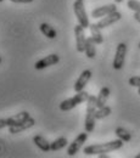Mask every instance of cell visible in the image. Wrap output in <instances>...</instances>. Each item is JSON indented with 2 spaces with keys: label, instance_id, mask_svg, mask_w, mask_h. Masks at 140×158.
<instances>
[{
  "label": "cell",
  "instance_id": "2",
  "mask_svg": "<svg viewBox=\"0 0 140 158\" xmlns=\"http://www.w3.org/2000/svg\"><path fill=\"white\" fill-rule=\"evenodd\" d=\"M98 110L96 106V96L94 95H89V98L87 100V114H85V123H84V128L85 131L91 133L95 128V112Z\"/></svg>",
  "mask_w": 140,
  "mask_h": 158
},
{
  "label": "cell",
  "instance_id": "29",
  "mask_svg": "<svg viewBox=\"0 0 140 158\" xmlns=\"http://www.w3.org/2000/svg\"><path fill=\"white\" fill-rule=\"evenodd\" d=\"M138 94L140 95V88H138Z\"/></svg>",
  "mask_w": 140,
  "mask_h": 158
},
{
  "label": "cell",
  "instance_id": "15",
  "mask_svg": "<svg viewBox=\"0 0 140 158\" xmlns=\"http://www.w3.org/2000/svg\"><path fill=\"white\" fill-rule=\"evenodd\" d=\"M89 31H90V37L94 39V41L96 44H102L104 43V37L101 34V29L98 27L96 23H90Z\"/></svg>",
  "mask_w": 140,
  "mask_h": 158
},
{
  "label": "cell",
  "instance_id": "11",
  "mask_svg": "<svg viewBox=\"0 0 140 158\" xmlns=\"http://www.w3.org/2000/svg\"><path fill=\"white\" fill-rule=\"evenodd\" d=\"M113 11H117V7H116V4H108V5H105V6H101V7H96L91 11V17L93 19H99V17H105L106 15L113 12Z\"/></svg>",
  "mask_w": 140,
  "mask_h": 158
},
{
  "label": "cell",
  "instance_id": "22",
  "mask_svg": "<svg viewBox=\"0 0 140 158\" xmlns=\"http://www.w3.org/2000/svg\"><path fill=\"white\" fill-rule=\"evenodd\" d=\"M127 7L133 10L134 12H139L140 14V1H138V0H128L127 1Z\"/></svg>",
  "mask_w": 140,
  "mask_h": 158
},
{
  "label": "cell",
  "instance_id": "23",
  "mask_svg": "<svg viewBox=\"0 0 140 158\" xmlns=\"http://www.w3.org/2000/svg\"><path fill=\"white\" fill-rule=\"evenodd\" d=\"M128 84L130 86H134V88H140V76H134V77L129 78Z\"/></svg>",
  "mask_w": 140,
  "mask_h": 158
},
{
  "label": "cell",
  "instance_id": "25",
  "mask_svg": "<svg viewBox=\"0 0 140 158\" xmlns=\"http://www.w3.org/2000/svg\"><path fill=\"white\" fill-rule=\"evenodd\" d=\"M7 127V119H0V129Z\"/></svg>",
  "mask_w": 140,
  "mask_h": 158
},
{
  "label": "cell",
  "instance_id": "26",
  "mask_svg": "<svg viewBox=\"0 0 140 158\" xmlns=\"http://www.w3.org/2000/svg\"><path fill=\"white\" fill-rule=\"evenodd\" d=\"M134 19H135V21H138V22L140 23V14L139 12H135V14H134Z\"/></svg>",
  "mask_w": 140,
  "mask_h": 158
},
{
  "label": "cell",
  "instance_id": "20",
  "mask_svg": "<svg viewBox=\"0 0 140 158\" xmlns=\"http://www.w3.org/2000/svg\"><path fill=\"white\" fill-rule=\"evenodd\" d=\"M115 134H116V136L118 139H121L123 142H128V141H130V139H132V134H130L125 128H122V127L116 128Z\"/></svg>",
  "mask_w": 140,
  "mask_h": 158
},
{
  "label": "cell",
  "instance_id": "30",
  "mask_svg": "<svg viewBox=\"0 0 140 158\" xmlns=\"http://www.w3.org/2000/svg\"><path fill=\"white\" fill-rule=\"evenodd\" d=\"M138 46H139V49H140V43H139V45H138Z\"/></svg>",
  "mask_w": 140,
  "mask_h": 158
},
{
  "label": "cell",
  "instance_id": "10",
  "mask_svg": "<svg viewBox=\"0 0 140 158\" xmlns=\"http://www.w3.org/2000/svg\"><path fill=\"white\" fill-rule=\"evenodd\" d=\"M90 78H91V71L90 69H84L80 73L78 79L76 80V83H74V90H76V93H79L82 90H84V88L87 86V84L90 80Z\"/></svg>",
  "mask_w": 140,
  "mask_h": 158
},
{
  "label": "cell",
  "instance_id": "28",
  "mask_svg": "<svg viewBox=\"0 0 140 158\" xmlns=\"http://www.w3.org/2000/svg\"><path fill=\"white\" fill-rule=\"evenodd\" d=\"M135 158H140V153H139V155H137V156H135Z\"/></svg>",
  "mask_w": 140,
  "mask_h": 158
},
{
  "label": "cell",
  "instance_id": "24",
  "mask_svg": "<svg viewBox=\"0 0 140 158\" xmlns=\"http://www.w3.org/2000/svg\"><path fill=\"white\" fill-rule=\"evenodd\" d=\"M10 1L11 2H15V4H29L33 0H10Z\"/></svg>",
  "mask_w": 140,
  "mask_h": 158
},
{
  "label": "cell",
  "instance_id": "27",
  "mask_svg": "<svg viewBox=\"0 0 140 158\" xmlns=\"http://www.w3.org/2000/svg\"><path fill=\"white\" fill-rule=\"evenodd\" d=\"M115 1H116V2H118V4H120V2H122V1H123V0H115Z\"/></svg>",
  "mask_w": 140,
  "mask_h": 158
},
{
  "label": "cell",
  "instance_id": "7",
  "mask_svg": "<svg viewBox=\"0 0 140 158\" xmlns=\"http://www.w3.org/2000/svg\"><path fill=\"white\" fill-rule=\"evenodd\" d=\"M59 62H60V56H59L57 54H51V55H48V56L43 57V59L39 60V61H37V62L34 63V68H36L37 71H39V69H44V68H46V67L54 66V64H56V63H59Z\"/></svg>",
  "mask_w": 140,
  "mask_h": 158
},
{
  "label": "cell",
  "instance_id": "3",
  "mask_svg": "<svg viewBox=\"0 0 140 158\" xmlns=\"http://www.w3.org/2000/svg\"><path fill=\"white\" fill-rule=\"evenodd\" d=\"M89 98V94L84 90H82L79 93H77L73 98H70V99L63 100L60 103V110L63 112H67V111H71L73 110L74 107H77L78 105L83 103V102H87V100Z\"/></svg>",
  "mask_w": 140,
  "mask_h": 158
},
{
  "label": "cell",
  "instance_id": "33",
  "mask_svg": "<svg viewBox=\"0 0 140 158\" xmlns=\"http://www.w3.org/2000/svg\"><path fill=\"white\" fill-rule=\"evenodd\" d=\"M1 1H2V0H0V2H1Z\"/></svg>",
  "mask_w": 140,
  "mask_h": 158
},
{
  "label": "cell",
  "instance_id": "4",
  "mask_svg": "<svg viewBox=\"0 0 140 158\" xmlns=\"http://www.w3.org/2000/svg\"><path fill=\"white\" fill-rule=\"evenodd\" d=\"M73 11H74V15H76L80 26L84 28H89L90 23H89V19H88L85 7H84V2L79 1V0H76L73 4Z\"/></svg>",
  "mask_w": 140,
  "mask_h": 158
},
{
  "label": "cell",
  "instance_id": "21",
  "mask_svg": "<svg viewBox=\"0 0 140 158\" xmlns=\"http://www.w3.org/2000/svg\"><path fill=\"white\" fill-rule=\"evenodd\" d=\"M111 112H112L111 107L105 105V106H102V107L96 110L95 117H96V119H104V118H106V117H108V116L111 114Z\"/></svg>",
  "mask_w": 140,
  "mask_h": 158
},
{
  "label": "cell",
  "instance_id": "16",
  "mask_svg": "<svg viewBox=\"0 0 140 158\" xmlns=\"http://www.w3.org/2000/svg\"><path fill=\"white\" fill-rule=\"evenodd\" d=\"M39 29H40V32H41L45 37H48L49 39H55V38L57 37L56 29H55L54 27H51L50 24H48V23H41L39 26Z\"/></svg>",
  "mask_w": 140,
  "mask_h": 158
},
{
  "label": "cell",
  "instance_id": "19",
  "mask_svg": "<svg viewBox=\"0 0 140 158\" xmlns=\"http://www.w3.org/2000/svg\"><path fill=\"white\" fill-rule=\"evenodd\" d=\"M67 143H68L67 139L65 138V136H60V138H57L56 140H54V141L50 143V150H51V151H59V150H61V148L66 147Z\"/></svg>",
  "mask_w": 140,
  "mask_h": 158
},
{
  "label": "cell",
  "instance_id": "13",
  "mask_svg": "<svg viewBox=\"0 0 140 158\" xmlns=\"http://www.w3.org/2000/svg\"><path fill=\"white\" fill-rule=\"evenodd\" d=\"M31 117V114L27 112V111H22L20 113L12 116V117H9L7 118V127H12V125H17L22 122L27 120V119Z\"/></svg>",
  "mask_w": 140,
  "mask_h": 158
},
{
  "label": "cell",
  "instance_id": "17",
  "mask_svg": "<svg viewBox=\"0 0 140 158\" xmlns=\"http://www.w3.org/2000/svg\"><path fill=\"white\" fill-rule=\"evenodd\" d=\"M108 96H110V89L107 86L101 88L100 91H99V95L96 96V106H98V108H100V107L106 105V101L108 99Z\"/></svg>",
  "mask_w": 140,
  "mask_h": 158
},
{
  "label": "cell",
  "instance_id": "9",
  "mask_svg": "<svg viewBox=\"0 0 140 158\" xmlns=\"http://www.w3.org/2000/svg\"><path fill=\"white\" fill-rule=\"evenodd\" d=\"M121 19H122L121 12H118V11H113V12L106 15L105 17H102L96 24H98V27H99L100 29H102V28H106V27H108V26H111V24L118 22Z\"/></svg>",
  "mask_w": 140,
  "mask_h": 158
},
{
  "label": "cell",
  "instance_id": "12",
  "mask_svg": "<svg viewBox=\"0 0 140 158\" xmlns=\"http://www.w3.org/2000/svg\"><path fill=\"white\" fill-rule=\"evenodd\" d=\"M34 124H36V119L32 118V117H29L27 120L22 122V123L17 124V125L9 127V133H10V134H19V133H21V131H24V130H27V129L34 127Z\"/></svg>",
  "mask_w": 140,
  "mask_h": 158
},
{
  "label": "cell",
  "instance_id": "6",
  "mask_svg": "<svg viewBox=\"0 0 140 158\" xmlns=\"http://www.w3.org/2000/svg\"><path fill=\"white\" fill-rule=\"evenodd\" d=\"M87 139H88V131H85V133H80L79 135L70 143V146L67 147V155H68L70 157L76 156L77 152L80 150V147L83 146V143L87 141Z\"/></svg>",
  "mask_w": 140,
  "mask_h": 158
},
{
  "label": "cell",
  "instance_id": "8",
  "mask_svg": "<svg viewBox=\"0 0 140 158\" xmlns=\"http://www.w3.org/2000/svg\"><path fill=\"white\" fill-rule=\"evenodd\" d=\"M84 27H82L79 23L74 27V35H76V49L78 52H84L85 50V33H84Z\"/></svg>",
  "mask_w": 140,
  "mask_h": 158
},
{
  "label": "cell",
  "instance_id": "31",
  "mask_svg": "<svg viewBox=\"0 0 140 158\" xmlns=\"http://www.w3.org/2000/svg\"><path fill=\"white\" fill-rule=\"evenodd\" d=\"M0 63H1V57H0Z\"/></svg>",
  "mask_w": 140,
  "mask_h": 158
},
{
  "label": "cell",
  "instance_id": "18",
  "mask_svg": "<svg viewBox=\"0 0 140 158\" xmlns=\"http://www.w3.org/2000/svg\"><path fill=\"white\" fill-rule=\"evenodd\" d=\"M33 142L37 145V147H38L39 150H41L43 152L50 151V142L44 138V136H41V135H36V136L33 138Z\"/></svg>",
  "mask_w": 140,
  "mask_h": 158
},
{
  "label": "cell",
  "instance_id": "32",
  "mask_svg": "<svg viewBox=\"0 0 140 158\" xmlns=\"http://www.w3.org/2000/svg\"><path fill=\"white\" fill-rule=\"evenodd\" d=\"M79 1H84V0H79Z\"/></svg>",
  "mask_w": 140,
  "mask_h": 158
},
{
  "label": "cell",
  "instance_id": "5",
  "mask_svg": "<svg viewBox=\"0 0 140 158\" xmlns=\"http://www.w3.org/2000/svg\"><path fill=\"white\" fill-rule=\"evenodd\" d=\"M127 50H128V46L127 44L124 43H120L117 45V49H116V54H115V57H113V68L116 71H120L122 69L123 64H124V61H125V55H127Z\"/></svg>",
  "mask_w": 140,
  "mask_h": 158
},
{
  "label": "cell",
  "instance_id": "1",
  "mask_svg": "<svg viewBox=\"0 0 140 158\" xmlns=\"http://www.w3.org/2000/svg\"><path fill=\"white\" fill-rule=\"evenodd\" d=\"M123 146V141L121 139L110 141V142H104V143H94L84 147L83 152L85 156H94V155H101V153H108L116 150H120Z\"/></svg>",
  "mask_w": 140,
  "mask_h": 158
},
{
  "label": "cell",
  "instance_id": "14",
  "mask_svg": "<svg viewBox=\"0 0 140 158\" xmlns=\"http://www.w3.org/2000/svg\"><path fill=\"white\" fill-rule=\"evenodd\" d=\"M95 45H96V43L94 41V39L91 37L87 38L84 52H85V55H87L88 59H94L96 56V48H95Z\"/></svg>",
  "mask_w": 140,
  "mask_h": 158
}]
</instances>
